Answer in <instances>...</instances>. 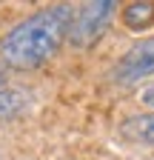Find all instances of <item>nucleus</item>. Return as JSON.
Wrapping results in <instances>:
<instances>
[{"label":"nucleus","mask_w":154,"mask_h":160,"mask_svg":"<svg viewBox=\"0 0 154 160\" xmlns=\"http://www.w3.org/2000/svg\"><path fill=\"white\" fill-rule=\"evenodd\" d=\"M74 20V6H49L29 14L0 40V57L12 69H40L57 54Z\"/></svg>","instance_id":"f257e3e1"},{"label":"nucleus","mask_w":154,"mask_h":160,"mask_svg":"<svg viewBox=\"0 0 154 160\" xmlns=\"http://www.w3.org/2000/svg\"><path fill=\"white\" fill-rule=\"evenodd\" d=\"M114 12H117V3H111V0H94V3L77 6L74 9V20H71V29H69V43L77 46V49L94 46L106 34Z\"/></svg>","instance_id":"f03ea898"},{"label":"nucleus","mask_w":154,"mask_h":160,"mask_svg":"<svg viewBox=\"0 0 154 160\" xmlns=\"http://www.w3.org/2000/svg\"><path fill=\"white\" fill-rule=\"evenodd\" d=\"M148 74H154V37L137 40L114 66V80L120 86H131Z\"/></svg>","instance_id":"7ed1b4c3"},{"label":"nucleus","mask_w":154,"mask_h":160,"mask_svg":"<svg viewBox=\"0 0 154 160\" xmlns=\"http://www.w3.org/2000/svg\"><path fill=\"white\" fill-rule=\"evenodd\" d=\"M123 26L131 32H146L154 26V0H131L120 12Z\"/></svg>","instance_id":"20e7f679"},{"label":"nucleus","mask_w":154,"mask_h":160,"mask_svg":"<svg viewBox=\"0 0 154 160\" xmlns=\"http://www.w3.org/2000/svg\"><path fill=\"white\" fill-rule=\"evenodd\" d=\"M120 132H123L126 140L154 146V112H143V114L126 117L123 123H120Z\"/></svg>","instance_id":"39448f33"},{"label":"nucleus","mask_w":154,"mask_h":160,"mask_svg":"<svg viewBox=\"0 0 154 160\" xmlns=\"http://www.w3.org/2000/svg\"><path fill=\"white\" fill-rule=\"evenodd\" d=\"M26 109V94L17 89H3L0 92V120H12L17 114H23Z\"/></svg>","instance_id":"423d86ee"},{"label":"nucleus","mask_w":154,"mask_h":160,"mask_svg":"<svg viewBox=\"0 0 154 160\" xmlns=\"http://www.w3.org/2000/svg\"><path fill=\"white\" fill-rule=\"evenodd\" d=\"M143 103H148V106H154V86H148V89L143 92Z\"/></svg>","instance_id":"0eeeda50"},{"label":"nucleus","mask_w":154,"mask_h":160,"mask_svg":"<svg viewBox=\"0 0 154 160\" xmlns=\"http://www.w3.org/2000/svg\"><path fill=\"white\" fill-rule=\"evenodd\" d=\"M3 89H6V69L0 66V92H3Z\"/></svg>","instance_id":"6e6552de"}]
</instances>
